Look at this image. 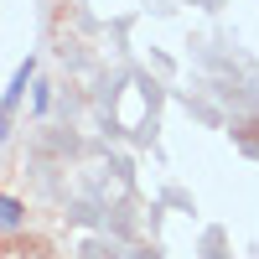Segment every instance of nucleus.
Here are the masks:
<instances>
[{"label": "nucleus", "mask_w": 259, "mask_h": 259, "mask_svg": "<svg viewBox=\"0 0 259 259\" xmlns=\"http://www.w3.org/2000/svg\"><path fill=\"white\" fill-rule=\"evenodd\" d=\"M21 228H26V207H21V197L0 192V233H21Z\"/></svg>", "instance_id": "nucleus-1"}, {"label": "nucleus", "mask_w": 259, "mask_h": 259, "mask_svg": "<svg viewBox=\"0 0 259 259\" xmlns=\"http://www.w3.org/2000/svg\"><path fill=\"white\" fill-rule=\"evenodd\" d=\"M47 104H52V89H47V83H31V109L47 114Z\"/></svg>", "instance_id": "nucleus-2"}, {"label": "nucleus", "mask_w": 259, "mask_h": 259, "mask_svg": "<svg viewBox=\"0 0 259 259\" xmlns=\"http://www.w3.org/2000/svg\"><path fill=\"white\" fill-rule=\"evenodd\" d=\"M21 259H47V254H21Z\"/></svg>", "instance_id": "nucleus-3"}]
</instances>
